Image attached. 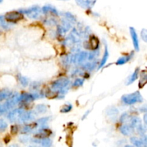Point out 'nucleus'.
<instances>
[{
  "mask_svg": "<svg viewBox=\"0 0 147 147\" xmlns=\"http://www.w3.org/2000/svg\"><path fill=\"white\" fill-rule=\"evenodd\" d=\"M70 81L67 78H61L53 82L51 86V90L54 92L65 94L68 90V86H70Z\"/></svg>",
  "mask_w": 147,
  "mask_h": 147,
  "instance_id": "nucleus-1",
  "label": "nucleus"
},
{
  "mask_svg": "<svg viewBox=\"0 0 147 147\" xmlns=\"http://www.w3.org/2000/svg\"><path fill=\"white\" fill-rule=\"evenodd\" d=\"M121 100L126 105H133L143 101V98L139 91H136L131 94L123 96L121 97Z\"/></svg>",
  "mask_w": 147,
  "mask_h": 147,
  "instance_id": "nucleus-2",
  "label": "nucleus"
},
{
  "mask_svg": "<svg viewBox=\"0 0 147 147\" xmlns=\"http://www.w3.org/2000/svg\"><path fill=\"white\" fill-rule=\"evenodd\" d=\"M20 11L22 14H25L27 17L31 19H34V20L38 19L41 15V13L42 12V9H40V7L37 5L32 6L30 8L27 9L20 10Z\"/></svg>",
  "mask_w": 147,
  "mask_h": 147,
  "instance_id": "nucleus-3",
  "label": "nucleus"
},
{
  "mask_svg": "<svg viewBox=\"0 0 147 147\" xmlns=\"http://www.w3.org/2000/svg\"><path fill=\"white\" fill-rule=\"evenodd\" d=\"M20 102V95L16 93L14 95H11V96L9 97V99L5 102L4 103H3V106H4V109H6V111L9 110L10 109L13 108L14 106H15L17 103Z\"/></svg>",
  "mask_w": 147,
  "mask_h": 147,
  "instance_id": "nucleus-4",
  "label": "nucleus"
},
{
  "mask_svg": "<svg viewBox=\"0 0 147 147\" xmlns=\"http://www.w3.org/2000/svg\"><path fill=\"white\" fill-rule=\"evenodd\" d=\"M4 17V20L8 22H16L22 20L23 15L20 11H12L7 12Z\"/></svg>",
  "mask_w": 147,
  "mask_h": 147,
  "instance_id": "nucleus-5",
  "label": "nucleus"
},
{
  "mask_svg": "<svg viewBox=\"0 0 147 147\" xmlns=\"http://www.w3.org/2000/svg\"><path fill=\"white\" fill-rule=\"evenodd\" d=\"M88 54L86 52H80L78 53L77 54L70 55V63L74 64H80L83 63L86 59H88Z\"/></svg>",
  "mask_w": 147,
  "mask_h": 147,
  "instance_id": "nucleus-6",
  "label": "nucleus"
},
{
  "mask_svg": "<svg viewBox=\"0 0 147 147\" xmlns=\"http://www.w3.org/2000/svg\"><path fill=\"white\" fill-rule=\"evenodd\" d=\"M131 126L134 128V129H136L138 133L143 136L145 132V129H144L143 126L142 124V121L139 118L134 117L131 120Z\"/></svg>",
  "mask_w": 147,
  "mask_h": 147,
  "instance_id": "nucleus-7",
  "label": "nucleus"
},
{
  "mask_svg": "<svg viewBox=\"0 0 147 147\" xmlns=\"http://www.w3.org/2000/svg\"><path fill=\"white\" fill-rule=\"evenodd\" d=\"M24 111L22 109H17L13 110L12 111L9 112V114L7 115V118L9 120V121L11 122H16L18 121V119L20 118V116H21L22 113L24 112Z\"/></svg>",
  "mask_w": 147,
  "mask_h": 147,
  "instance_id": "nucleus-8",
  "label": "nucleus"
},
{
  "mask_svg": "<svg viewBox=\"0 0 147 147\" xmlns=\"http://www.w3.org/2000/svg\"><path fill=\"white\" fill-rule=\"evenodd\" d=\"M40 98V94L38 93H22L20 95V101L24 102H31L33 101L35 99Z\"/></svg>",
  "mask_w": 147,
  "mask_h": 147,
  "instance_id": "nucleus-9",
  "label": "nucleus"
},
{
  "mask_svg": "<svg viewBox=\"0 0 147 147\" xmlns=\"http://www.w3.org/2000/svg\"><path fill=\"white\" fill-rule=\"evenodd\" d=\"M76 2L83 9H91L96 2V0H76Z\"/></svg>",
  "mask_w": 147,
  "mask_h": 147,
  "instance_id": "nucleus-10",
  "label": "nucleus"
},
{
  "mask_svg": "<svg viewBox=\"0 0 147 147\" xmlns=\"http://www.w3.org/2000/svg\"><path fill=\"white\" fill-rule=\"evenodd\" d=\"M130 30V34L131 36L132 41H133V45L134 47V49L136 50V51H139V38H138L137 33H136V30L134 27H131L129 28Z\"/></svg>",
  "mask_w": 147,
  "mask_h": 147,
  "instance_id": "nucleus-11",
  "label": "nucleus"
},
{
  "mask_svg": "<svg viewBox=\"0 0 147 147\" xmlns=\"http://www.w3.org/2000/svg\"><path fill=\"white\" fill-rule=\"evenodd\" d=\"M34 118V114H33L32 112L28 111V112H23L22 113L21 116H20L18 119L19 123H26V122H28L30 121L33 120Z\"/></svg>",
  "mask_w": 147,
  "mask_h": 147,
  "instance_id": "nucleus-12",
  "label": "nucleus"
},
{
  "mask_svg": "<svg viewBox=\"0 0 147 147\" xmlns=\"http://www.w3.org/2000/svg\"><path fill=\"white\" fill-rule=\"evenodd\" d=\"M134 129L131 125L124 124L121 126L120 128V131L124 136H130V135H131L134 133Z\"/></svg>",
  "mask_w": 147,
  "mask_h": 147,
  "instance_id": "nucleus-13",
  "label": "nucleus"
},
{
  "mask_svg": "<svg viewBox=\"0 0 147 147\" xmlns=\"http://www.w3.org/2000/svg\"><path fill=\"white\" fill-rule=\"evenodd\" d=\"M42 11L44 14H48V13H50V14H54V15H58V12H57V9L51 5L44 6V7L42 8Z\"/></svg>",
  "mask_w": 147,
  "mask_h": 147,
  "instance_id": "nucleus-14",
  "label": "nucleus"
},
{
  "mask_svg": "<svg viewBox=\"0 0 147 147\" xmlns=\"http://www.w3.org/2000/svg\"><path fill=\"white\" fill-rule=\"evenodd\" d=\"M134 55V53L132 52L130 55H126V56H123V57H121L120 58L118 59V60L116 61V65H121L125 64V63H128L131 59L132 58Z\"/></svg>",
  "mask_w": 147,
  "mask_h": 147,
  "instance_id": "nucleus-15",
  "label": "nucleus"
},
{
  "mask_svg": "<svg viewBox=\"0 0 147 147\" xmlns=\"http://www.w3.org/2000/svg\"><path fill=\"white\" fill-rule=\"evenodd\" d=\"M147 83V70H143L140 74V79H139V88H142Z\"/></svg>",
  "mask_w": 147,
  "mask_h": 147,
  "instance_id": "nucleus-16",
  "label": "nucleus"
},
{
  "mask_svg": "<svg viewBox=\"0 0 147 147\" xmlns=\"http://www.w3.org/2000/svg\"><path fill=\"white\" fill-rule=\"evenodd\" d=\"M89 48L91 50H95L98 49L99 46V41L98 40L97 37H92L90 39V42H89Z\"/></svg>",
  "mask_w": 147,
  "mask_h": 147,
  "instance_id": "nucleus-17",
  "label": "nucleus"
},
{
  "mask_svg": "<svg viewBox=\"0 0 147 147\" xmlns=\"http://www.w3.org/2000/svg\"><path fill=\"white\" fill-rule=\"evenodd\" d=\"M139 68L137 67V68L135 70V71L132 73L131 76L129 77V80H128L127 82V85H131V83H133L136 79L138 78V76H139Z\"/></svg>",
  "mask_w": 147,
  "mask_h": 147,
  "instance_id": "nucleus-18",
  "label": "nucleus"
},
{
  "mask_svg": "<svg viewBox=\"0 0 147 147\" xmlns=\"http://www.w3.org/2000/svg\"><path fill=\"white\" fill-rule=\"evenodd\" d=\"M130 140H131V143L136 146H146L144 142V141L142 140V139H139V138H136V137H131Z\"/></svg>",
  "mask_w": 147,
  "mask_h": 147,
  "instance_id": "nucleus-19",
  "label": "nucleus"
},
{
  "mask_svg": "<svg viewBox=\"0 0 147 147\" xmlns=\"http://www.w3.org/2000/svg\"><path fill=\"white\" fill-rule=\"evenodd\" d=\"M109 50H108V47L107 46H105V52H104V55H103V58H102L101 60V62H100V64L99 65V68H101L102 67H103V65H104L105 64H106V63L107 62L108 60V58H109Z\"/></svg>",
  "mask_w": 147,
  "mask_h": 147,
  "instance_id": "nucleus-20",
  "label": "nucleus"
},
{
  "mask_svg": "<svg viewBox=\"0 0 147 147\" xmlns=\"http://www.w3.org/2000/svg\"><path fill=\"white\" fill-rule=\"evenodd\" d=\"M96 67V62H90V63H88L86 64H85L83 66V68L84 70H88V71H92L93 70H94L95 67Z\"/></svg>",
  "mask_w": 147,
  "mask_h": 147,
  "instance_id": "nucleus-21",
  "label": "nucleus"
},
{
  "mask_svg": "<svg viewBox=\"0 0 147 147\" xmlns=\"http://www.w3.org/2000/svg\"><path fill=\"white\" fill-rule=\"evenodd\" d=\"M11 95V92L9 90H3L0 91V101L6 98H8Z\"/></svg>",
  "mask_w": 147,
  "mask_h": 147,
  "instance_id": "nucleus-22",
  "label": "nucleus"
},
{
  "mask_svg": "<svg viewBox=\"0 0 147 147\" xmlns=\"http://www.w3.org/2000/svg\"><path fill=\"white\" fill-rule=\"evenodd\" d=\"M63 15H64V17H65L66 20H68V21L70 22H72V23L76 22V17H75L74 15H73V14H72L71 13H70V12H65V13H63Z\"/></svg>",
  "mask_w": 147,
  "mask_h": 147,
  "instance_id": "nucleus-23",
  "label": "nucleus"
},
{
  "mask_svg": "<svg viewBox=\"0 0 147 147\" xmlns=\"http://www.w3.org/2000/svg\"><path fill=\"white\" fill-rule=\"evenodd\" d=\"M47 110V108L45 105L44 104H40L37 105L36 106V111H37V113H45Z\"/></svg>",
  "mask_w": 147,
  "mask_h": 147,
  "instance_id": "nucleus-24",
  "label": "nucleus"
},
{
  "mask_svg": "<svg viewBox=\"0 0 147 147\" xmlns=\"http://www.w3.org/2000/svg\"><path fill=\"white\" fill-rule=\"evenodd\" d=\"M18 79H19V81H20V84H21L22 86H24V87H25V86H27V85L29 84L28 79H27V78L24 77V76L19 75Z\"/></svg>",
  "mask_w": 147,
  "mask_h": 147,
  "instance_id": "nucleus-25",
  "label": "nucleus"
},
{
  "mask_svg": "<svg viewBox=\"0 0 147 147\" xmlns=\"http://www.w3.org/2000/svg\"><path fill=\"white\" fill-rule=\"evenodd\" d=\"M40 144L43 146H50L52 144V141L48 138H43L40 142Z\"/></svg>",
  "mask_w": 147,
  "mask_h": 147,
  "instance_id": "nucleus-26",
  "label": "nucleus"
},
{
  "mask_svg": "<svg viewBox=\"0 0 147 147\" xmlns=\"http://www.w3.org/2000/svg\"><path fill=\"white\" fill-rule=\"evenodd\" d=\"M50 134H51V131H50L47 129H42V130L39 131L37 136L40 135V136H42V137L45 138V136H48Z\"/></svg>",
  "mask_w": 147,
  "mask_h": 147,
  "instance_id": "nucleus-27",
  "label": "nucleus"
},
{
  "mask_svg": "<svg viewBox=\"0 0 147 147\" xmlns=\"http://www.w3.org/2000/svg\"><path fill=\"white\" fill-rule=\"evenodd\" d=\"M72 109V105L70 104H66L64 106H63V108L60 110L61 113H67V112L70 111Z\"/></svg>",
  "mask_w": 147,
  "mask_h": 147,
  "instance_id": "nucleus-28",
  "label": "nucleus"
},
{
  "mask_svg": "<svg viewBox=\"0 0 147 147\" xmlns=\"http://www.w3.org/2000/svg\"><path fill=\"white\" fill-rule=\"evenodd\" d=\"M83 83H84V79L77 78L75 80L74 83H73V86H75V87H80V86H83Z\"/></svg>",
  "mask_w": 147,
  "mask_h": 147,
  "instance_id": "nucleus-29",
  "label": "nucleus"
},
{
  "mask_svg": "<svg viewBox=\"0 0 147 147\" xmlns=\"http://www.w3.org/2000/svg\"><path fill=\"white\" fill-rule=\"evenodd\" d=\"M7 128V123L3 119H0V131H4Z\"/></svg>",
  "mask_w": 147,
  "mask_h": 147,
  "instance_id": "nucleus-30",
  "label": "nucleus"
},
{
  "mask_svg": "<svg viewBox=\"0 0 147 147\" xmlns=\"http://www.w3.org/2000/svg\"><path fill=\"white\" fill-rule=\"evenodd\" d=\"M118 113H119V111L116 108H111V109H109V112H108V115L113 117V116H116L118 114Z\"/></svg>",
  "mask_w": 147,
  "mask_h": 147,
  "instance_id": "nucleus-31",
  "label": "nucleus"
},
{
  "mask_svg": "<svg viewBox=\"0 0 147 147\" xmlns=\"http://www.w3.org/2000/svg\"><path fill=\"white\" fill-rule=\"evenodd\" d=\"M32 128L31 126H30V125H26L22 129L21 132L22 134H29L30 132L32 131Z\"/></svg>",
  "mask_w": 147,
  "mask_h": 147,
  "instance_id": "nucleus-32",
  "label": "nucleus"
},
{
  "mask_svg": "<svg viewBox=\"0 0 147 147\" xmlns=\"http://www.w3.org/2000/svg\"><path fill=\"white\" fill-rule=\"evenodd\" d=\"M141 37H142V40L144 42H147V30L146 29H143L141 32Z\"/></svg>",
  "mask_w": 147,
  "mask_h": 147,
  "instance_id": "nucleus-33",
  "label": "nucleus"
},
{
  "mask_svg": "<svg viewBox=\"0 0 147 147\" xmlns=\"http://www.w3.org/2000/svg\"><path fill=\"white\" fill-rule=\"evenodd\" d=\"M0 26L4 28H7V27H9V24H7L4 21V17L3 16H0Z\"/></svg>",
  "mask_w": 147,
  "mask_h": 147,
  "instance_id": "nucleus-34",
  "label": "nucleus"
},
{
  "mask_svg": "<svg viewBox=\"0 0 147 147\" xmlns=\"http://www.w3.org/2000/svg\"><path fill=\"white\" fill-rule=\"evenodd\" d=\"M128 118H129V114H128L127 113H124L123 114L121 115V116L120 121L121 122V123H124V122L127 120Z\"/></svg>",
  "mask_w": 147,
  "mask_h": 147,
  "instance_id": "nucleus-35",
  "label": "nucleus"
},
{
  "mask_svg": "<svg viewBox=\"0 0 147 147\" xmlns=\"http://www.w3.org/2000/svg\"><path fill=\"white\" fill-rule=\"evenodd\" d=\"M45 23L48 25H53V24H56L55 20H53V19H50V20H47L45 21Z\"/></svg>",
  "mask_w": 147,
  "mask_h": 147,
  "instance_id": "nucleus-36",
  "label": "nucleus"
},
{
  "mask_svg": "<svg viewBox=\"0 0 147 147\" xmlns=\"http://www.w3.org/2000/svg\"><path fill=\"white\" fill-rule=\"evenodd\" d=\"M17 131H18V127H17V126L14 125V126H11V134H15L17 133Z\"/></svg>",
  "mask_w": 147,
  "mask_h": 147,
  "instance_id": "nucleus-37",
  "label": "nucleus"
},
{
  "mask_svg": "<svg viewBox=\"0 0 147 147\" xmlns=\"http://www.w3.org/2000/svg\"><path fill=\"white\" fill-rule=\"evenodd\" d=\"M48 121V118L46 117V118H42L41 119H40V120H38V123H40L41 124H45V123H46V122Z\"/></svg>",
  "mask_w": 147,
  "mask_h": 147,
  "instance_id": "nucleus-38",
  "label": "nucleus"
},
{
  "mask_svg": "<svg viewBox=\"0 0 147 147\" xmlns=\"http://www.w3.org/2000/svg\"><path fill=\"white\" fill-rule=\"evenodd\" d=\"M20 140H21V142H28L29 140H30V138L28 137V136H22V137L20 138Z\"/></svg>",
  "mask_w": 147,
  "mask_h": 147,
  "instance_id": "nucleus-39",
  "label": "nucleus"
},
{
  "mask_svg": "<svg viewBox=\"0 0 147 147\" xmlns=\"http://www.w3.org/2000/svg\"><path fill=\"white\" fill-rule=\"evenodd\" d=\"M144 122L145 129H147V113L144 116Z\"/></svg>",
  "mask_w": 147,
  "mask_h": 147,
  "instance_id": "nucleus-40",
  "label": "nucleus"
},
{
  "mask_svg": "<svg viewBox=\"0 0 147 147\" xmlns=\"http://www.w3.org/2000/svg\"><path fill=\"white\" fill-rule=\"evenodd\" d=\"M139 110H140V111L143 112V113H147V106H143Z\"/></svg>",
  "mask_w": 147,
  "mask_h": 147,
  "instance_id": "nucleus-41",
  "label": "nucleus"
},
{
  "mask_svg": "<svg viewBox=\"0 0 147 147\" xmlns=\"http://www.w3.org/2000/svg\"><path fill=\"white\" fill-rule=\"evenodd\" d=\"M88 113H89V111H87V112H86V115H84V116H83V119H85V118H86V116H88Z\"/></svg>",
  "mask_w": 147,
  "mask_h": 147,
  "instance_id": "nucleus-42",
  "label": "nucleus"
},
{
  "mask_svg": "<svg viewBox=\"0 0 147 147\" xmlns=\"http://www.w3.org/2000/svg\"><path fill=\"white\" fill-rule=\"evenodd\" d=\"M2 1H3V0H0V3L2 2Z\"/></svg>",
  "mask_w": 147,
  "mask_h": 147,
  "instance_id": "nucleus-43",
  "label": "nucleus"
},
{
  "mask_svg": "<svg viewBox=\"0 0 147 147\" xmlns=\"http://www.w3.org/2000/svg\"><path fill=\"white\" fill-rule=\"evenodd\" d=\"M62 1H66V0H62Z\"/></svg>",
  "mask_w": 147,
  "mask_h": 147,
  "instance_id": "nucleus-44",
  "label": "nucleus"
}]
</instances>
